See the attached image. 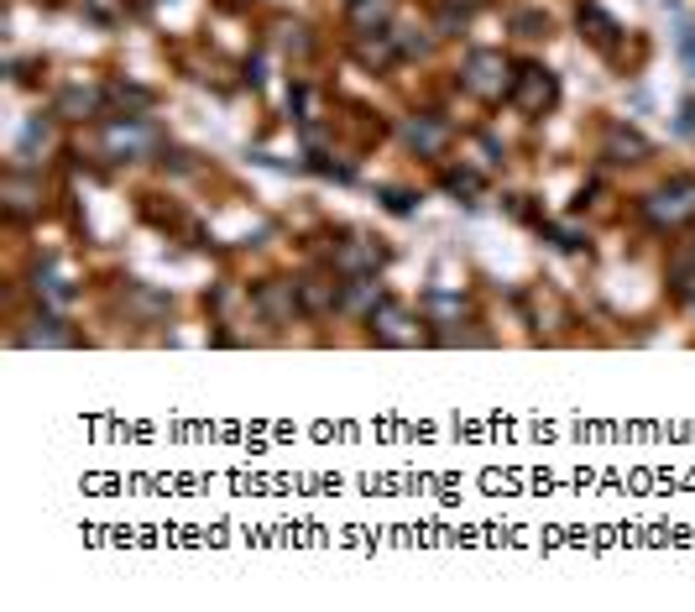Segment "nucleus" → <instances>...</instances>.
Instances as JSON below:
<instances>
[{
  "instance_id": "f257e3e1",
  "label": "nucleus",
  "mask_w": 695,
  "mask_h": 612,
  "mask_svg": "<svg viewBox=\"0 0 695 612\" xmlns=\"http://www.w3.org/2000/svg\"><path fill=\"white\" fill-rule=\"evenodd\" d=\"M460 84H466L471 95H481V100H502L507 84H513V74H507V58H502V53L476 48V53L466 58V68H460Z\"/></svg>"
},
{
  "instance_id": "f03ea898",
  "label": "nucleus",
  "mask_w": 695,
  "mask_h": 612,
  "mask_svg": "<svg viewBox=\"0 0 695 612\" xmlns=\"http://www.w3.org/2000/svg\"><path fill=\"white\" fill-rule=\"evenodd\" d=\"M643 215L654 220V225H685L690 215H695V178H675V184H664V189H654L643 199Z\"/></svg>"
},
{
  "instance_id": "7ed1b4c3",
  "label": "nucleus",
  "mask_w": 695,
  "mask_h": 612,
  "mask_svg": "<svg viewBox=\"0 0 695 612\" xmlns=\"http://www.w3.org/2000/svg\"><path fill=\"white\" fill-rule=\"evenodd\" d=\"M554 100H560V84H554L549 68H539V63L518 68V79H513V105L523 110V116H544Z\"/></svg>"
},
{
  "instance_id": "20e7f679",
  "label": "nucleus",
  "mask_w": 695,
  "mask_h": 612,
  "mask_svg": "<svg viewBox=\"0 0 695 612\" xmlns=\"http://www.w3.org/2000/svg\"><path fill=\"white\" fill-rule=\"evenodd\" d=\"M372 330H377V340H387V346H413V340H419L413 314L403 304H392V299H377L372 304Z\"/></svg>"
},
{
  "instance_id": "39448f33",
  "label": "nucleus",
  "mask_w": 695,
  "mask_h": 612,
  "mask_svg": "<svg viewBox=\"0 0 695 612\" xmlns=\"http://www.w3.org/2000/svg\"><path fill=\"white\" fill-rule=\"evenodd\" d=\"M382 246L377 241H366V236H351V241H345L340 246V257H335V267L345 272V278H372V272L382 267Z\"/></svg>"
},
{
  "instance_id": "423d86ee",
  "label": "nucleus",
  "mask_w": 695,
  "mask_h": 612,
  "mask_svg": "<svg viewBox=\"0 0 695 612\" xmlns=\"http://www.w3.org/2000/svg\"><path fill=\"white\" fill-rule=\"evenodd\" d=\"M100 105H105V95L95 84H68L63 95H58V116H68V121H89V116H100Z\"/></svg>"
},
{
  "instance_id": "0eeeda50",
  "label": "nucleus",
  "mask_w": 695,
  "mask_h": 612,
  "mask_svg": "<svg viewBox=\"0 0 695 612\" xmlns=\"http://www.w3.org/2000/svg\"><path fill=\"white\" fill-rule=\"evenodd\" d=\"M607 157H612V163H643L648 142H643L638 131H628V126H612L607 131Z\"/></svg>"
},
{
  "instance_id": "6e6552de",
  "label": "nucleus",
  "mask_w": 695,
  "mask_h": 612,
  "mask_svg": "<svg viewBox=\"0 0 695 612\" xmlns=\"http://www.w3.org/2000/svg\"><path fill=\"white\" fill-rule=\"evenodd\" d=\"M403 136H408V147H419L424 157H434L439 147H445V136H450V131L439 126L434 116H419V121H408V126H403Z\"/></svg>"
},
{
  "instance_id": "1a4fd4ad",
  "label": "nucleus",
  "mask_w": 695,
  "mask_h": 612,
  "mask_svg": "<svg viewBox=\"0 0 695 612\" xmlns=\"http://www.w3.org/2000/svg\"><path fill=\"white\" fill-rule=\"evenodd\" d=\"M345 293L335 288V283H324V278H309V283H298V304H304L309 314H319V309H330V304H340Z\"/></svg>"
},
{
  "instance_id": "9d476101",
  "label": "nucleus",
  "mask_w": 695,
  "mask_h": 612,
  "mask_svg": "<svg viewBox=\"0 0 695 612\" xmlns=\"http://www.w3.org/2000/svg\"><path fill=\"white\" fill-rule=\"evenodd\" d=\"M387 16H392V0H351V27H361V32L382 27Z\"/></svg>"
},
{
  "instance_id": "9b49d317",
  "label": "nucleus",
  "mask_w": 695,
  "mask_h": 612,
  "mask_svg": "<svg viewBox=\"0 0 695 612\" xmlns=\"http://www.w3.org/2000/svg\"><path fill=\"white\" fill-rule=\"evenodd\" d=\"M147 142H152V136H147V126H136V121L110 126V147H115V152H142Z\"/></svg>"
},
{
  "instance_id": "f8f14e48",
  "label": "nucleus",
  "mask_w": 695,
  "mask_h": 612,
  "mask_svg": "<svg viewBox=\"0 0 695 612\" xmlns=\"http://www.w3.org/2000/svg\"><path fill=\"white\" fill-rule=\"evenodd\" d=\"M257 304H262L267 320H288V314H293V288H267Z\"/></svg>"
},
{
  "instance_id": "ddd939ff",
  "label": "nucleus",
  "mask_w": 695,
  "mask_h": 612,
  "mask_svg": "<svg viewBox=\"0 0 695 612\" xmlns=\"http://www.w3.org/2000/svg\"><path fill=\"white\" fill-rule=\"evenodd\" d=\"M675 288L680 293H695V252H680L675 257Z\"/></svg>"
},
{
  "instance_id": "4468645a",
  "label": "nucleus",
  "mask_w": 695,
  "mask_h": 612,
  "mask_svg": "<svg viewBox=\"0 0 695 612\" xmlns=\"http://www.w3.org/2000/svg\"><path fill=\"white\" fill-rule=\"evenodd\" d=\"M6 194H11V210H16V215H27V210H32V184H27V178H11Z\"/></svg>"
},
{
  "instance_id": "2eb2a0df",
  "label": "nucleus",
  "mask_w": 695,
  "mask_h": 612,
  "mask_svg": "<svg viewBox=\"0 0 695 612\" xmlns=\"http://www.w3.org/2000/svg\"><path fill=\"white\" fill-rule=\"evenodd\" d=\"M680 53H685V63L695 68V27H680Z\"/></svg>"
},
{
  "instance_id": "dca6fc26",
  "label": "nucleus",
  "mask_w": 695,
  "mask_h": 612,
  "mask_svg": "<svg viewBox=\"0 0 695 612\" xmlns=\"http://www.w3.org/2000/svg\"><path fill=\"white\" fill-rule=\"evenodd\" d=\"M680 131H685V136L695 131V100H685V105H680Z\"/></svg>"
},
{
  "instance_id": "f3484780",
  "label": "nucleus",
  "mask_w": 695,
  "mask_h": 612,
  "mask_svg": "<svg viewBox=\"0 0 695 612\" xmlns=\"http://www.w3.org/2000/svg\"><path fill=\"white\" fill-rule=\"evenodd\" d=\"M387 204H392V210H398V215H403V210H413V199H408L403 189H392V194H387Z\"/></svg>"
}]
</instances>
